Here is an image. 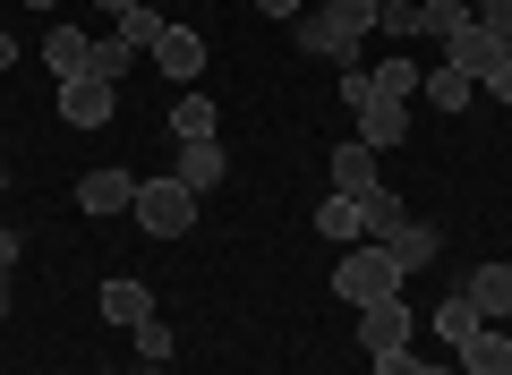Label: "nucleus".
I'll return each instance as SVG.
<instances>
[{"label":"nucleus","mask_w":512,"mask_h":375,"mask_svg":"<svg viewBox=\"0 0 512 375\" xmlns=\"http://www.w3.org/2000/svg\"><path fill=\"white\" fill-rule=\"evenodd\" d=\"M342 111L359 120V145H367V154H384V145L410 137V103H402V94H384L367 69H342Z\"/></svg>","instance_id":"1"},{"label":"nucleus","mask_w":512,"mask_h":375,"mask_svg":"<svg viewBox=\"0 0 512 375\" xmlns=\"http://www.w3.org/2000/svg\"><path fill=\"white\" fill-rule=\"evenodd\" d=\"M333 299L342 307H376V299H402V265L376 248V239H359V248L333 265Z\"/></svg>","instance_id":"2"},{"label":"nucleus","mask_w":512,"mask_h":375,"mask_svg":"<svg viewBox=\"0 0 512 375\" xmlns=\"http://www.w3.org/2000/svg\"><path fill=\"white\" fill-rule=\"evenodd\" d=\"M197 205H205V197L171 171V179H137V205H128V214L146 222L154 239H188V231H197Z\"/></svg>","instance_id":"3"},{"label":"nucleus","mask_w":512,"mask_h":375,"mask_svg":"<svg viewBox=\"0 0 512 375\" xmlns=\"http://www.w3.org/2000/svg\"><path fill=\"white\" fill-rule=\"evenodd\" d=\"M410 333H419V316H410L402 299L359 307V341H367V358H376V350H410Z\"/></svg>","instance_id":"4"},{"label":"nucleus","mask_w":512,"mask_h":375,"mask_svg":"<svg viewBox=\"0 0 512 375\" xmlns=\"http://www.w3.org/2000/svg\"><path fill=\"white\" fill-rule=\"evenodd\" d=\"M111 103H120V86H103V77H69V86H60V120L69 128H103Z\"/></svg>","instance_id":"5"},{"label":"nucleus","mask_w":512,"mask_h":375,"mask_svg":"<svg viewBox=\"0 0 512 375\" xmlns=\"http://www.w3.org/2000/svg\"><path fill=\"white\" fill-rule=\"evenodd\" d=\"M384 256H393V265H402V282H410V273H427V265L444 256V231H436V222H402V231L384 239Z\"/></svg>","instance_id":"6"},{"label":"nucleus","mask_w":512,"mask_h":375,"mask_svg":"<svg viewBox=\"0 0 512 375\" xmlns=\"http://www.w3.org/2000/svg\"><path fill=\"white\" fill-rule=\"evenodd\" d=\"M291 43H299V52H316V60H333V69H359V43H350L342 26L325 18V9H316V18H299V35H291Z\"/></svg>","instance_id":"7"},{"label":"nucleus","mask_w":512,"mask_h":375,"mask_svg":"<svg viewBox=\"0 0 512 375\" xmlns=\"http://www.w3.org/2000/svg\"><path fill=\"white\" fill-rule=\"evenodd\" d=\"M495 60H504V43H495V35H478V26H461V35L444 43V69H461L470 86H487V69H495Z\"/></svg>","instance_id":"8"},{"label":"nucleus","mask_w":512,"mask_h":375,"mask_svg":"<svg viewBox=\"0 0 512 375\" xmlns=\"http://www.w3.org/2000/svg\"><path fill=\"white\" fill-rule=\"evenodd\" d=\"M461 299H470L487 324H504V316H512V265H478L470 282H461Z\"/></svg>","instance_id":"9"},{"label":"nucleus","mask_w":512,"mask_h":375,"mask_svg":"<svg viewBox=\"0 0 512 375\" xmlns=\"http://www.w3.org/2000/svg\"><path fill=\"white\" fill-rule=\"evenodd\" d=\"M146 316H154V290H146V282H120V273H111V282H103V324L137 333Z\"/></svg>","instance_id":"10"},{"label":"nucleus","mask_w":512,"mask_h":375,"mask_svg":"<svg viewBox=\"0 0 512 375\" xmlns=\"http://www.w3.org/2000/svg\"><path fill=\"white\" fill-rule=\"evenodd\" d=\"M333 197H376V154H367L359 137L333 145Z\"/></svg>","instance_id":"11"},{"label":"nucleus","mask_w":512,"mask_h":375,"mask_svg":"<svg viewBox=\"0 0 512 375\" xmlns=\"http://www.w3.org/2000/svg\"><path fill=\"white\" fill-rule=\"evenodd\" d=\"M77 205H86V214H120V205H137V179L128 171H86L77 179Z\"/></svg>","instance_id":"12"},{"label":"nucleus","mask_w":512,"mask_h":375,"mask_svg":"<svg viewBox=\"0 0 512 375\" xmlns=\"http://www.w3.org/2000/svg\"><path fill=\"white\" fill-rule=\"evenodd\" d=\"M86 52H94V35H77V26H60V18H52V35H43V60H52L60 86H69V77H86Z\"/></svg>","instance_id":"13"},{"label":"nucleus","mask_w":512,"mask_h":375,"mask_svg":"<svg viewBox=\"0 0 512 375\" xmlns=\"http://www.w3.org/2000/svg\"><path fill=\"white\" fill-rule=\"evenodd\" d=\"M461 375H512V341L495 333V324H478V333L461 341Z\"/></svg>","instance_id":"14"},{"label":"nucleus","mask_w":512,"mask_h":375,"mask_svg":"<svg viewBox=\"0 0 512 375\" xmlns=\"http://www.w3.org/2000/svg\"><path fill=\"white\" fill-rule=\"evenodd\" d=\"M222 171H231V154H222L214 137L180 145V179H188V188H197V197H205V188H222Z\"/></svg>","instance_id":"15"},{"label":"nucleus","mask_w":512,"mask_h":375,"mask_svg":"<svg viewBox=\"0 0 512 375\" xmlns=\"http://www.w3.org/2000/svg\"><path fill=\"white\" fill-rule=\"evenodd\" d=\"M402 222H410V205L393 197V188H376V197H359V239H376V248H384V239L402 231Z\"/></svg>","instance_id":"16"},{"label":"nucleus","mask_w":512,"mask_h":375,"mask_svg":"<svg viewBox=\"0 0 512 375\" xmlns=\"http://www.w3.org/2000/svg\"><path fill=\"white\" fill-rule=\"evenodd\" d=\"M154 60H163V69H171V77H180V86H188V77H197V69H205V43H197V35H188V26H171V35H163V43H154Z\"/></svg>","instance_id":"17"},{"label":"nucleus","mask_w":512,"mask_h":375,"mask_svg":"<svg viewBox=\"0 0 512 375\" xmlns=\"http://www.w3.org/2000/svg\"><path fill=\"white\" fill-rule=\"evenodd\" d=\"M419 94H427L436 111H470V103H478V86H470L461 69H427V77H419Z\"/></svg>","instance_id":"18"},{"label":"nucleus","mask_w":512,"mask_h":375,"mask_svg":"<svg viewBox=\"0 0 512 375\" xmlns=\"http://www.w3.org/2000/svg\"><path fill=\"white\" fill-rule=\"evenodd\" d=\"M163 35H171L163 9H146V0H137V9H120V43H128V52H154Z\"/></svg>","instance_id":"19"},{"label":"nucleus","mask_w":512,"mask_h":375,"mask_svg":"<svg viewBox=\"0 0 512 375\" xmlns=\"http://www.w3.org/2000/svg\"><path fill=\"white\" fill-rule=\"evenodd\" d=\"M214 120H222V111L205 103V94H180V111H171V137L197 145V137H214Z\"/></svg>","instance_id":"20"},{"label":"nucleus","mask_w":512,"mask_h":375,"mask_svg":"<svg viewBox=\"0 0 512 375\" xmlns=\"http://www.w3.org/2000/svg\"><path fill=\"white\" fill-rule=\"evenodd\" d=\"M478 324H487V316H478V307H470V299H461V290H444V307H436V333H444V341H453V350H461V341H470V333H478Z\"/></svg>","instance_id":"21"},{"label":"nucleus","mask_w":512,"mask_h":375,"mask_svg":"<svg viewBox=\"0 0 512 375\" xmlns=\"http://www.w3.org/2000/svg\"><path fill=\"white\" fill-rule=\"evenodd\" d=\"M376 9H384V0H325V18L342 26L350 43H367V35H376Z\"/></svg>","instance_id":"22"},{"label":"nucleus","mask_w":512,"mask_h":375,"mask_svg":"<svg viewBox=\"0 0 512 375\" xmlns=\"http://www.w3.org/2000/svg\"><path fill=\"white\" fill-rule=\"evenodd\" d=\"M316 231L325 239H359V197H325L316 205Z\"/></svg>","instance_id":"23"},{"label":"nucleus","mask_w":512,"mask_h":375,"mask_svg":"<svg viewBox=\"0 0 512 375\" xmlns=\"http://www.w3.org/2000/svg\"><path fill=\"white\" fill-rule=\"evenodd\" d=\"M367 77H376L384 94H402V103H410V94H419V77H427V69H419V60H402V52H393V60H384V69H367Z\"/></svg>","instance_id":"24"},{"label":"nucleus","mask_w":512,"mask_h":375,"mask_svg":"<svg viewBox=\"0 0 512 375\" xmlns=\"http://www.w3.org/2000/svg\"><path fill=\"white\" fill-rule=\"evenodd\" d=\"M86 77L120 86V77H128V43H120V35H111V43H94V52H86Z\"/></svg>","instance_id":"25"},{"label":"nucleus","mask_w":512,"mask_h":375,"mask_svg":"<svg viewBox=\"0 0 512 375\" xmlns=\"http://www.w3.org/2000/svg\"><path fill=\"white\" fill-rule=\"evenodd\" d=\"M470 26H478V35H495V43L512 52V0H478V9H470Z\"/></svg>","instance_id":"26"},{"label":"nucleus","mask_w":512,"mask_h":375,"mask_svg":"<svg viewBox=\"0 0 512 375\" xmlns=\"http://www.w3.org/2000/svg\"><path fill=\"white\" fill-rule=\"evenodd\" d=\"M376 375H453V367H427V358H410V350H376Z\"/></svg>","instance_id":"27"},{"label":"nucleus","mask_w":512,"mask_h":375,"mask_svg":"<svg viewBox=\"0 0 512 375\" xmlns=\"http://www.w3.org/2000/svg\"><path fill=\"white\" fill-rule=\"evenodd\" d=\"M137 350H146V367H163V358H171V324H137Z\"/></svg>","instance_id":"28"},{"label":"nucleus","mask_w":512,"mask_h":375,"mask_svg":"<svg viewBox=\"0 0 512 375\" xmlns=\"http://www.w3.org/2000/svg\"><path fill=\"white\" fill-rule=\"evenodd\" d=\"M478 94H495V103H512V52L495 60V69H487V86H478Z\"/></svg>","instance_id":"29"},{"label":"nucleus","mask_w":512,"mask_h":375,"mask_svg":"<svg viewBox=\"0 0 512 375\" xmlns=\"http://www.w3.org/2000/svg\"><path fill=\"white\" fill-rule=\"evenodd\" d=\"M256 9H265V18H299V0H256Z\"/></svg>","instance_id":"30"},{"label":"nucleus","mask_w":512,"mask_h":375,"mask_svg":"<svg viewBox=\"0 0 512 375\" xmlns=\"http://www.w3.org/2000/svg\"><path fill=\"white\" fill-rule=\"evenodd\" d=\"M9 265H18V231H0V273H9Z\"/></svg>","instance_id":"31"},{"label":"nucleus","mask_w":512,"mask_h":375,"mask_svg":"<svg viewBox=\"0 0 512 375\" xmlns=\"http://www.w3.org/2000/svg\"><path fill=\"white\" fill-rule=\"evenodd\" d=\"M9 60H18V43H9V35H0V69H9Z\"/></svg>","instance_id":"32"},{"label":"nucleus","mask_w":512,"mask_h":375,"mask_svg":"<svg viewBox=\"0 0 512 375\" xmlns=\"http://www.w3.org/2000/svg\"><path fill=\"white\" fill-rule=\"evenodd\" d=\"M0 188H9V137H0Z\"/></svg>","instance_id":"33"},{"label":"nucleus","mask_w":512,"mask_h":375,"mask_svg":"<svg viewBox=\"0 0 512 375\" xmlns=\"http://www.w3.org/2000/svg\"><path fill=\"white\" fill-rule=\"evenodd\" d=\"M103 9H111V18H120V9H137V0H103Z\"/></svg>","instance_id":"34"},{"label":"nucleus","mask_w":512,"mask_h":375,"mask_svg":"<svg viewBox=\"0 0 512 375\" xmlns=\"http://www.w3.org/2000/svg\"><path fill=\"white\" fill-rule=\"evenodd\" d=\"M0 316H9V273H0Z\"/></svg>","instance_id":"35"},{"label":"nucleus","mask_w":512,"mask_h":375,"mask_svg":"<svg viewBox=\"0 0 512 375\" xmlns=\"http://www.w3.org/2000/svg\"><path fill=\"white\" fill-rule=\"evenodd\" d=\"M26 9H52V0H26Z\"/></svg>","instance_id":"36"},{"label":"nucleus","mask_w":512,"mask_h":375,"mask_svg":"<svg viewBox=\"0 0 512 375\" xmlns=\"http://www.w3.org/2000/svg\"><path fill=\"white\" fill-rule=\"evenodd\" d=\"M137 375H163V367H137Z\"/></svg>","instance_id":"37"}]
</instances>
